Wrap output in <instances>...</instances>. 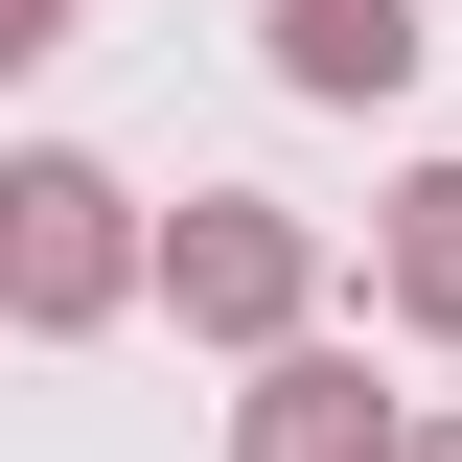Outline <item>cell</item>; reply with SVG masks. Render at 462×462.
<instances>
[{
  "label": "cell",
  "mask_w": 462,
  "mask_h": 462,
  "mask_svg": "<svg viewBox=\"0 0 462 462\" xmlns=\"http://www.w3.org/2000/svg\"><path fill=\"white\" fill-rule=\"evenodd\" d=\"M0 300H23V346H93L116 300H162V231H139V185L93 139H23L0 162Z\"/></svg>",
  "instance_id": "1"
},
{
  "label": "cell",
  "mask_w": 462,
  "mask_h": 462,
  "mask_svg": "<svg viewBox=\"0 0 462 462\" xmlns=\"http://www.w3.org/2000/svg\"><path fill=\"white\" fill-rule=\"evenodd\" d=\"M300 300H324V231H300V208H254V185H185V208H162V324L185 346H254V370H278Z\"/></svg>",
  "instance_id": "2"
},
{
  "label": "cell",
  "mask_w": 462,
  "mask_h": 462,
  "mask_svg": "<svg viewBox=\"0 0 462 462\" xmlns=\"http://www.w3.org/2000/svg\"><path fill=\"white\" fill-rule=\"evenodd\" d=\"M231 462H416V393H370V346H278L231 393Z\"/></svg>",
  "instance_id": "3"
},
{
  "label": "cell",
  "mask_w": 462,
  "mask_h": 462,
  "mask_svg": "<svg viewBox=\"0 0 462 462\" xmlns=\"http://www.w3.org/2000/svg\"><path fill=\"white\" fill-rule=\"evenodd\" d=\"M254 47H278V93H324V116H370V93H416V0H254Z\"/></svg>",
  "instance_id": "4"
},
{
  "label": "cell",
  "mask_w": 462,
  "mask_h": 462,
  "mask_svg": "<svg viewBox=\"0 0 462 462\" xmlns=\"http://www.w3.org/2000/svg\"><path fill=\"white\" fill-rule=\"evenodd\" d=\"M370 300H393L416 346H462V162H416L393 208H370Z\"/></svg>",
  "instance_id": "5"
},
{
  "label": "cell",
  "mask_w": 462,
  "mask_h": 462,
  "mask_svg": "<svg viewBox=\"0 0 462 462\" xmlns=\"http://www.w3.org/2000/svg\"><path fill=\"white\" fill-rule=\"evenodd\" d=\"M69 23H93V0H0V47H69Z\"/></svg>",
  "instance_id": "6"
},
{
  "label": "cell",
  "mask_w": 462,
  "mask_h": 462,
  "mask_svg": "<svg viewBox=\"0 0 462 462\" xmlns=\"http://www.w3.org/2000/svg\"><path fill=\"white\" fill-rule=\"evenodd\" d=\"M416 462H462V393H439V416H416Z\"/></svg>",
  "instance_id": "7"
}]
</instances>
